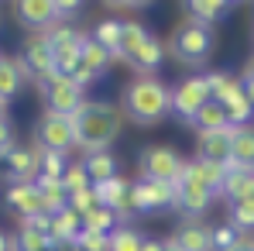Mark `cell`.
I'll list each match as a JSON object with an SVG mask.
<instances>
[{
    "instance_id": "d6986e66",
    "label": "cell",
    "mask_w": 254,
    "mask_h": 251,
    "mask_svg": "<svg viewBox=\"0 0 254 251\" xmlns=\"http://www.w3.org/2000/svg\"><path fill=\"white\" fill-rule=\"evenodd\" d=\"M182 7H186V17H189V21H199V24H206V28L220 24V21L230 17V10H234L227 0H186Z\"/></svg>"
},
{
    "instance_id": "52a82bcc",
    "label": "cell",
    "mask_w": 254,
    "mask_h": 251,
    "mask_svg": "<svg viewBox=\"0 0 254 251\" xmlns=\"http://www.w3.org/2000/svg\"><path fill=\"white\" fill-rule=\"evenodd\" d=\"M35 145L45 148V152H62V155H69V148L76 145V127H72V117L45 110L42 121H38V127H35Z\"/></svg>"
},
{
    "instance_id": "f6af8a7d",
    "label": "cell",
    "mask_w": 254,
    "mask_h": 251,
    "mask_svg": "<svg viewBox=\"0 0 254 251\" xmlns=\"http://www.w3.org/2000/svg\"><path fill=\"white\" fill-rule=\"evenodd\" d=\"M141 251H162V241H158V238H144Z\"/></svg>"
},
{
    "instance_id": "5bb4252c",
    "label": "cell",
    "mask_w": 254,
    "mask_h": 251,
    "mask_svg": "<svg viewBox=\"0 0 254 251\" xmlns=\"http://www.w3.org/2000/svg\"><path fill=\"white\" fill-rule=\"evenodd\" d=\"M182 179L203 186L206 193L220 196L223 193V182H227V166H213V162H203V159H189L182 166Z\"/></svg>"
},
{
    "instance_id": "cb8c5ba5",
    "label": "cell",
    "mask_w": 254,
    "mask_h": 251,
    "mask_svg": "<svg viewBox=\"0 0 254 251\" xmlns=\"http://www.w3.org/2000/svg\"><path fill=\"white\" fill-rule=\"evenodd\" d=\"M35 186H38L42 210L48 217H55V213H62V210L69 207V193H65V186L59 179H35Z\"/></svg>"
},
{
    "instance_id": "d590c367",
    "label": "cell",
    "mask_w": 254,
    "mask_h": 251,
    "mask_svg": "<svg viewBox=\"0 0 254 251\" xmlns=\"http://www.w3.org/2000/svg\"><path fill=\"white\" fill-rule=\"evenodd\" d=\"M62 186H65V193H69V196H72V193H79V189H86V186H93V182H89V175H86L83 162H69L65 175H62Z\"/></svg>"
},
{
    "instance_id": "d6a6232c",
    "label": "cell",
    "mask_w": 254,
    "mask_h": 251,
    "mask_svg": "<svg viewBox=\"0 0 254 251\" xmlns=\"http://www.w3.org/2000/svg\"><path fill=\"white\" fill-rule=\"evenodd\" d=\"M89 38L100 42L107 52H117V45H121V21H117V17H103V21H96V28L89 31Z\"/></svg>"
},
{
    "instance_id": "7dc6e473",
    "label": "cell",
    "mask_w": 254,
    "mask_h": 251,
    "mask_svg": "<svg viewBox=\"0 0 254 251\" xmlns=\"http://www.w3.org/2000/svg\"><path fill=\"white\" fill-rule=\"evenodd\" d=\"M0 251H10V238H7L3 231H0Z\"/></svg>"
},
{
    "instance_id": "ab89813d",
    "label": "cell",
    "mask_w": 254,
    "mask_h": 251,
    "mask_svg": "<svg viewBox=\"0 0 254 251\" xmlns=\"http://www.w3.org/2000/svg\"><path fill=\"white\" fill-rule=\"evenodd\" d=\"M21 231H38L45 238H52V217L48 213H38V217H28V220H17Z\"/></svg>"
},
{
    "instance_id": "74e56055",
    "label": "cell",
    "mask_w": 254,
    "mask_h": 251,
    "mask_svg": "<svg viewBox=\"0 0 254 251\" xmlns=\"http://www.w3.org/2000/svg\"><path fill=\"white\" fill-rule=\"evenodd\" d=\"M69 207L76 210V213H89V210L93 207H100V203H96V193H93V186H86V189H79V193H72V196H69Z\"/></svg>"
},
{
    "instance_id": "83f0119b",
    "label": "cell",
    "mask_w": 254,
    "mask_h": 251,
    "mask_svg": "<svg viewBox=\"0 0 254 251\" xmlns=\"http://www.w3.org/2000/svg\"><path fill=\"white\" fill-rule=\"evenodd\" d=\"M144 38H148V28H144L137 17L121 21V45H117V52H114V62H127V55L144 42Z\"/></svg>"
},
{
    "instance_id": "e575fe53",
    "label": "cell",
    "mask_w": 254,
    "mask_h": 251,
    "mask_svg": "<svg viewBox=\"0 0 254 251\" xmlns=\"http://www.w3.org/2000/svg\"><path fill=\"white\" fill-rule=\"evenodd\" d=\"M223 110H227V121H230V127H248V124L254 121V107H251V100H248V96L230 100Z\"/></svg>"
},
{
    "instance_id": "ffe728a7",
    "label": "cell",
    "mask_w": 254,
    "mask_h": 251,
    "mask_svg": "<svg viewBox=\"0 0 254 251\" xmlns=\"http://www.w3.org/2000/svg\"><path fill=\"white\" fill-rule=\"evenodd\" d=\"M206 86H210V100L223 103V107H227L230 100L244 96L241 76H230V73H223V69H210V73H206Z\"/></svg>"
},
{
    "instance_id": "ba28073f",
    "label": "cell",
    "mask_w": 254,
    "mask_h": 251,
    "mask_svg": "<svg viewBox=\"0 0 254 251\" xmlns=\"http://www.w3.org/2000/svg\"><path fill=\"white\" fill-rule=\"evenodd\" d=\"M38 89H42V96H45V110H52V114L72 117V114L86 103V89L83 86H76L72 80H62V76H52V80L42 83Z\"/></svg>"
},
{
    "instance_id": "bcb514c9",
    "label": "cell",
    "mask_w": 254,
    "mask_h": 251,
    "mask_svg": "<svg viewBox=\"0 0 254 251\" xmlns=\"http://www.w3.org/2000/svg\"><path fill=\"white\" fill-rule=\"evenodd\" d=\"M162 251H179V245H175L172 238H165V241H162Z\"/></svg>"
},
{
    "instance_id": "60d3db41",
    "label": "cell",
    "mask_w": 254,
    "mask_h": 251,
    "mask_svg": "<svg viewBox=\"0 0 254 251\" xmlns=\"http://www.w3.org/2000/svg\"><path fill=\"white\" fill-rule=\"evenodd\" d=\"M76 245H79V251H110V238H107V234H93V231H86Z\"/></svg>"
},
{
    "instance_id": "681fc988",
    "label": "cell",
    "mask_w": 254,
    "mask_h": 251,
    "mask_svg": "<svg viewBox=\"0 0 254 251\" xmlns=\"http://www.w3.org/2000/svg\"><path fill=\"white\" fill-rule=\"evenodd\" d=\"M0 121H7V103L0 100Z\"/></svg>"
},
{
    "instance_id": "603a6c76",
    "label": "cell",
    "mask_w": 254,
    "mask_h": 251,
    "mask_svg": "<svg viewBox=\"0 0 254 251\" xmlns=\"http://www.w3.org/2000/svg\"><path fill=\"white\" fill-rule=\"evenodd\" d=\"M230 166L251 168L254 172V124L234 127V141H230Z\"/></svg>"
},
{
    "instance_id": "f907efd6",
    "label": "cell",
    "mask_w": 254,
    "mask_h": 251,
    "mask_svg": "<svg viewBox=\"0 0 254 251\" xmlns=\"http://www.w3.org/2000/svg\"><path fill=\"white\" fill-rule=\"evenodd\" d=\"M248 73H251V76H254V55H251V59H248Z\"/></svg>"
},
{
    "instance_id": "c3c4849f",
    "label": "cell",
    "mask_w": 254,
    "mask_h": 251,
    "mask_svg": "<svg viewBox=\"0 0 254 251\" xmlns=\"http://www.w3.org/2000/svg\"><path fill=\"white\" fill-rule=\"evenodd\" d=\"M55 251H79V245H59Z\"/></svg>"
},
{
    "instance_id": "f546056e",
    "label": "cell",
    "mask_w": 254,
    "mask_h": 251,
    "mask_svg": "<svg viewBox=\"0 0 254 251\" xmlns=\"http://www.w3.org/2000/svg\"><path fill=\"white\" fill-rule=\"evenodd\" d=\"M227 207H230L227 210V224L237 227L241 234H254V193L237 200V203H227Z\"/></svg>"
},
{
    "instance_id": "ac0fdd59",
    "label": "cell",
    "mask_w": 254,
    "mask_h": 251,
    "mask_svg": "<svg viewBox=\"0 0 254 251\" xmlns=\"http://www.w3.org/2000/svg\"><path fill=\"white\" fill-rule=\"evenodd\" d=\"M172 241L179 245V251H213V227H206L203 220H186L175 227Z\"/></svg>"
},
{
    "instance_id": "1f68e13d",
    "label": "cell",
    "mask_w": 254,
    "mask_h": 251,
    "mask_svg": "<svg viewBox=\"0 0 254 251\" xmlns=\"http://www.w3.org/2000/svg\"><path fill=\"white\" fill-rule=\"evenodd\" d=\"M65 168H69V159L62 152H45V148H38V179H59L62 182Z\"/></svg>"
},
{
    "instance_id": "484cf974",
    "label": "cell",
    "mask_w": 254,
    "mask_h": 251,
    "mask_svg": "<svg viewBox=\"0 0 254 251\" xmlns=\"http://www.w3.org/2000/svg\"><path fill=\"white\" fill-rule=\"evenodd\" d=\"M21 83H24V69H21V62L10 59V55H0V100L10 103V100L17 96Z\"/></svg>"
},
{
    "instance_id": "7bdbcfd3",
    "label": "cell",
    "mask_w": 254,
    "mask_h": 251,
    "mask_svg": "<svg viewBox=\"0 0 254 251\" xmlns=\"http://www.w3.org/2000/svg\"><path fill=\"white\" fill-rule=\"evenodd\" d=\"M241 86H244V96L251 100V107H254V76L244 69V76H241Z\"/></svg>"
},
{
    "instance_id": "ee69618b",
    "label": "cell",
    "mask_w": 254,
    "mask_h": 251,
    "mask_svg": "<svg viewBox=\"0 0 254 251\" xmlns=\"http://www.w3.org/2000/svg\"><path fill=\"white\" fill-rule=\"evenodd\" d=\"M230 251H254V234H241V241H237Z\"/></svg>"
},
{
    "instance_id": "7c38bea8",
    "label": "cell",
    "mask_w": 254,
    "mask_h": 251,
    "mask_svg": "<svg viewBox=\"0 0 254 251\" xmlns=\"http://www.w3.org/2000/svg\"><path fill=\"white\" fill-rule=\"evenodd\" d=\"M14 17L24 28H31V35H42L55 24V0H17Z\"/></svg>"
},
{
    "instance_id": "44dd1931",
    "label": "cell",
    "mask_w": 254,
    "mask_h": 251,
    "mask_svg": "<svg viewBox=\"0 0 254 251\" xmlns=\"http://www.w3.org/2000/svg\"><path fill=\"white\" fill-rule=\"evenodd\" d=\"M83 166H86V175H89L93 186H96V182H107V179H114V175H121V159H117L110 148L89 152L83 159Z\"/></svg>"
},
{
    "instance_id": "2e32d148",
    "label": "cell",
    "mask_w": 254,
    "mask_h": 251,
    "mask_svg": "<svg viewBox=\"0 0 254 251\" xmlns=\"http://www.w3.org/2000/svg\"><path fill=\"white\" fill-rule=\"evenodd\" d=\"M162 59H165V45L148 31V38L137 45L130 55H127V66H130L137 76H155V73H158V66H162Z\"/></svg>"
},
{
    "instance_id": "e0dca14e",
    "label": "cell",
    "mask_w": 254,
    "mask_h": 251,
    "mask_svg": "<svg viewBox=\"0 0 254 251\" xmlns=\"http://www.w3.org/2000/svg\"><path fill=\"white\" fill-rule=\"evenodd\" d=\"M83 234H86V220H83V213H76L72 207H65L62 213L52 217V248L76 245Z\"/></svg>"
},
{
    "instance_id": "5b68a950",
    "label": "cell",
    "mask_w": 254,
    "mask_h": 251,
    "mask_svg": "<svg viewBox=\"0 0 254 251\" xmlns=\"http://www.w3.org/2000/svg\"><path fill=\"white\" fill-rule=\"evenodd\" d=\"M17 62H21L24 76H28L35 86L48 83V80L55 76V52H52V45H48L45 35H31V38H24L21 52H17Z\"/></svg>"
},
{
    "instance_id": "30bf717a",
    "label": "cell",
    "mask_w": 254,
    "mask_h": 251,
    "mask_svg": "<svg viewBox=\"0 0 254 251\" xmlns=\"http://www.w3.org/2000/svg\"><path fill=\"white\" fill-rule=\"evenodd\" d=\"M3 203H7V210H10L17 220H28V217L45 213L42 210V196H38V186H35V182H7Z\"/></svg>"
},
{
    "instance_id": "4dcf8cb0",
    "label": "cell",
    "mask_w": 254,
    "mask_h": 251,
    "mask_svg": "<svg viewBox=\"0 0 254 251\" xmlns=\"http://www.w3.org/2000/svg\"><path fill=\"white\" fill-rule=\"evenodd\" d=\"M83 220H86V231H93V234H107V238H110L117 227H124L121 217H117L114 210H107V207H93Z\"/></svg>"
},
{
    "instance_id": "4fadbf2b",
    "label": "cell",
    "mask_w": 254,
    "mask_h": 251,
    "mask_svg": "<svg viewBox=\"0 0 254 251\" xmlns=\"http://www.w3.org/2000/svg\"><path fill=\"white\" fill-rule=\"evenodd\" d=\"M213 200H216L213 193H206L203 186H196V182H189V179H179V182H175V210L186 213L189 220L203 217V213L213 207Z\"/></svg>"
},
{
    "instance_id": "b9f144b4",
    "label": "cell",
    "mask_w": 254,
    "mask_h": 251,
    "mask_svg": "<svg viewBox=\"0 0 254 251\" xmlns=\"http://www.w3.org/2000/svg\"><path fill=\"white\" fill-rule=\"evenodd\" d=\"M14 145H17V141H14V124H10V117H7V121H0V162L10 155Z\"/></svg>"
},
{
    "instance_id": "7a4b0ae2",
    "label": "cell",
    "mask_w": 254,
    "mask_h": 251,
    "mask_svg": "<svg viewBox=\"0 0 254 251\" xmlns=\"http://www.w3.org/2000/svg\"><path fill=\"white\" fill-rule=\"evenodd\" d=\"M121 124L124 114L121 107H114L110 100H86L83 107L72 114V127H76V145L89 152H103L121 138Z\"/></svg>"
},
{
    "instance_id": "8992f818",
    "label": "cell",
    "mask_w": 254,
    "mask_h": 251,
    "mask_svg": "<svg viewBox=\"0 0 254 251\" xmlns=\"http://www.w3.org/2000/svg\"><path fill=\"white\" fill-rule=\"evenodd\" d=\"M210 103V86H206V73L203 76H186L172 86V114L179 121H192L203 107Z\"/></svg>"
},
{
    "instance_id": "8d00e7d4",
    "label": "cell",
    "mask_w": 254,
    "mask_h": 251,
    "mask_svg": "<svg viewBox=\"0 0 254 251\" xmlns=\"http://www.w3.org/2000/svg\"><path fill=\"white\" fill-rule=\"evenodd\" d=\"M241 241V231L230 227V224H216L213 227V251H230Z\"/></svg>"
},
{
    "instance_id": "9c48e42d",
    "label": "cell",
    "mask_w": 254,
    "mask_h": 251,
    "mask_svg": "<svg viewBox=\"0 0 254 251\" xmlns=\"http://www.w3.org/2000/svg\"><path fill=\"white\" fill-rule=\"evenodd\" d=\"M134 207L141 217L175 210V182H158V179H134Z\"/></svg>"
},
{
    "instance_id": "f35d334b",
    "label": "cell",
    "mask_w": 254,
    "mask_h": 251,
    "mask_svg": "<svg viewBox=\"0 0 254 251\" xmlns=\"http://www.w3.org/2000/svg\"><path fill=\"white\" fill-rule=\"evenodd\" d=\"M79 10H83L79 0H55V24H69Z\"/></svg>"
},
{
    "instance_id": "7402d4cb",
    "label": "cell",
    "mask_w": 254,
    "mask_h": 251,
    "mask_svg": "<svg viewBox=\"0 0 254 251\" xmlns=\"http://www.w3.org/2000/svg\"><path fill=\"white\" fill-rule=\"evenodd\" d=\"M251 193H254V172L251 168L227 166V182H223V193L220 196H227V203H237V200H244Z\"/></svg>"
},
{
    "instance_id": "836d02e7",
    "label": "cell",
    "mask_w": 254,
    "mask_h": 251,
    "mask_svg": "<svg viewBox=\"0 0 254 251\" xmlns=\"http://www.w3.org/2000/svg\"><path fill=\"white\" fill-rule=\"evenodd\" d=\"M141 245H144V234L134 224H124L110 234V251H141Z\"/></svg>"
},
{
    "instance_id": "277c9868",
    "label": "cell",
    "mask_w": 254,
    "mask_h": 251,
    "mask_svg": "<svg viewBox=\"0 0 254 251\" xmlns=\"http://www.w3.org/2000/svg\"><path fill=\"white\" fill-rule=\"evenodd\" d=\"M186 159L172 145H144L137 152V179H158V182H179Z\"/></svg>"
},
{
    "instance_id": "f1b7e54d",
    "label": "cell",
    "mask_w": 254,
    "mask_h": 251,
    "mask_svg": "<svg viewBox=\"0 0 254 251\" xmlns=\"http://www.w3.org/2000/svg\"><path fill=\"white\" fill-rule=\"evenodd\" d=\"M189 124L196 127L199 134H210V131H223V127H230V121H227V110H223V103H216V100H210Z\"/></svg>"
},
{
    "instance_id": "8fae6325",
    "label": "cell",
    "mask_w": 254,
    "mask_h": 251,
    "mask_svg": "<svg viewBox=\"0 0 254 251\" xmlns=\"http://www.w3.org/2000/svg\"><path fill=\"white\" fill-rule=\"evenodd\" d=\"M3 172L10 182H35L38 179V145H14L3 159Z\"/></svg>"
},
{
    "instance_id": "4316f807",
    "label": "cell",
    "mask_w": 254,
    "mask_h": 251,
    "mask_svg": "<svg viewBox=\"0 0 254 251\" xmlns=\"http://www.w3.org/2000/svg\"><path fill=\"white\" fill-rule=\"evenodd\" d=\"M130 182H134V179H127V175H114V179H107V182H96V186H93L96 203L107 207V210H117V203L130 193Z\"/></svg>"
},
{
    "instance_id": "d4e9b609",
    "label": "cell",
    "mask_w": 254,
    "mask_h": 251,
    "mask_svg": "<svg viewBox=\"0 0 254 251\" xmlns=\"http://www.w3.org/2000/svg\"><path fill=\"white\" fill-rule=\"evenodd\" d=\"M79 62H83L86 69L100 80L103 73H110V66H114V52H107L100 42H93L89 35H86V42H83V52H79Z\"/></svg>"
},
{
    "instance_id": "9a60e30c",
    "label": "cell",
    "mask_w": 254,
    "mask_h": 251,
    "mask_svg": "<svg viewBox=\"0 0 254 251\" xmlns=\"http://www.w3.org/2000/svg\"><path fill=\"white\" fill-rule=\"evenodd\" d=\"M230 141H234V127L199 134L196 138V159L213 162V166H230Z\"/></svg>"
},
{
    "instance_id": "3957f363",
    "label": "cell",
    "mask_w": 254,
    "mask_h": 251,
    "mask_svg": "<svg viewBox=\"0 0 254 251\" xmlns=\"http://www.w3.org/2000/svg\"><path fill=\"white\" fill-rule=\"evenodd\" d=\"M213 48H216V31L199 24V21H189V17L175 24V31L169 38L172 59L182 62V66H206Z\"/></svg>"
},
{
    "instance_id": "6da1fadb",
    "label": "cell",
    "mask_w": 254,
    "mask_h": 251,
    "mask_svg": "<svg viewBox=\"0 0 254 251\" xmlns=\"http://www.w3.org/2000/svg\"><path fill=\"white\" fill-rule=\"evenodd\" d=\"M121 114L141 127L162 124L172 114V86H165L158 76H134L121 89Z\"/></svg>"
}]
</instances>
